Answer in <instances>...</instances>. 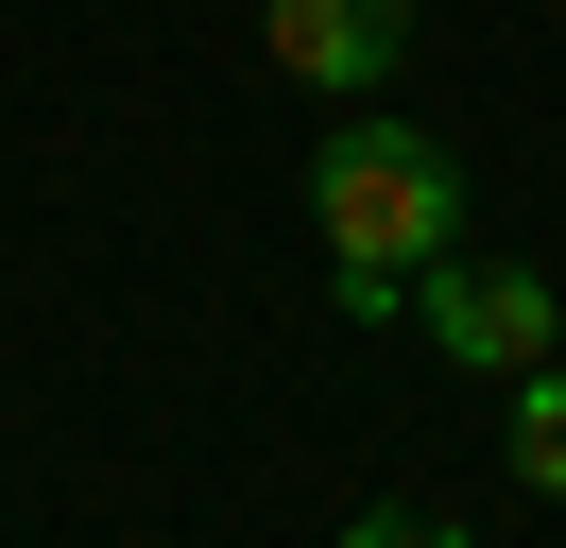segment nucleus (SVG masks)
I'll use <instances>...</instances> for the list:
<instances>
[{"label": "nucleus", "mask_w": 566, "mask_h": 548, "mask_svg": "<svg viewBox=\"0 0 566 548\" xmlns=\"http://www.w3.org/2000/svg\"><path fill=\"white\" fill-rule=\"evenodd\" d=\"M497 394H515V497L566 514V360H515Z\"/></svg>", "instance_id": "nucleus-4"}, {"label": "nucleus", "mask_w": 566, "mask_h": 548, "mask_svg": "<svg viewBox=\"0 0 566 548\" xmlns=\"http://www.w3.org/2000/svg\"><path fill=\"white\" fill-rule=\"evenodd\" d=\"M258 34H275L292 86H378V68L412 52V0H275Z\"/></svg>", "instance_id": "nucleus-3"}, {"label": "nucleus", "mask_w": 566, "mask_h": 548, "mask_svg": "<svg viewBox=\"0 0 566 548\" xmlns=\"http://www.w3.org/2000/svg\"><path fill=\"white\" fill-rule=\"evenodd\" d=\"M310 240H326L344 326H378V308L463 240V155H447V137H412V120H344V137L310 155Z\"/></svg>", "instance_id": "nucleus-1"}, {"label": "nucleus", "mask_w": 566, "mask_h": 548, "mask_svg": "<svg viewBox=\"0 0 566 548\" xmlns=\"http://www.w3.org/2000/svg\"><path fill=\"white\" fill-rule=\"evenodd\" d=\"M395 308H412V326L447 342L463 377H515V360H549V326H566V292H549L532 257H463V240H447V257H429Z\"/></svg>", "instance_id": "nucleus-2"}]
</instances>
